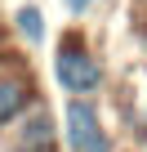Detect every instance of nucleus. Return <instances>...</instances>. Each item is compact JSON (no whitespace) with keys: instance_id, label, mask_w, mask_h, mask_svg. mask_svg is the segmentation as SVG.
<instances>
[{"instance_id":"f257e3e1","label":"nucleus","mask_w":147,"mask_h":152,"mask_svg":"<svg viewBox=\"0 0 147 152\" xmlns=\"http://www.w3.org/2000/svg\"><path fill=\"white\" fill-rule=\"evenodd\" d=\"M54 76H58V85L67 90V94H76V99H85V94H94L98 85H103V63L80 45V36L71 31L62 45H58V58H54Z\"/></svg>"},{"instance_id":"f03ea898","label":"nucleus","mask_w":147,"mask_h":152,"mask_svg":"<svg viewBox=\"0 0 147 152\" xmlns=\"http://www.w3.org/2000/svg\"><path fill=\"white\" fill-rule=\"evenodd\" d=\"M62 121H67V143H71V152H85V148H94V143L107 139V134H103V116H98V107H94L89 99H71Z\"/></svg>"},{"instance_id":"7ed1b4c3","label":"nucleus","mask_w":147,"mask_h":152,"mask_svg":"<svg viewBox=\"0 0 147 152\" xmlns=\"http://www.w3.org/2000/svg\"><path fill=\"white\" fill-rule=\"evenodd\" d=\"M22 152H49L54 148V121L45 112H36L31 121H22V134H18Z\"/></svg>"},{"instance_id":"20e7f679","label":"nucleus","mask_w":147,"mask_h":152,"mask_svg":"<svg viewBox=\"0 0 147 152\" xmlns=\"http://www.w3.org/2000/svg\"><path fill=\"white\" fill-rule=\"evenodd\" d=\"M22 103H27V85L22 81H0V125L14 121L22 112Z\"/></svg>"},{"instance_id":"39448f33","label":"nucleus","mask_w":147,"mask_h":152,"mask_svg":"<svg viewBox=\"0 0 147 152\" xmlns=\"http://www.w3.org/2000/svg\"><path fill=\"white\" fill-rule=\"evenodd\" d=\"M18 31H22L31 45H40V36H45V18H40L36 5H22V9H18Z\"/></svg>"},{"instance_id":"423d86ee","label":"nucleus","mask_w":147,"mask_h":152,"mask_svg":"<svg viewBox=\"0 0 147 152\" xmlns=\"http://www.w3.org/2000/svg\"><path fill=\"white\" fill-rule=\"evenodd\" d=\"M62 5H67V9H76V14H80V9H89V5H94V0H62Z\"/></svg>"},{"instance_id":"0eeeda50","label":"nucleus","mask_w":147,"mask_h":152,"mask_svg":"<svg viewBox=\"0 0 147 152\" xmlns=\"http://www.w3.org/2000/svg\"><path fill=\"white\" fill-rule=\"evenodd\" d=\"M85 152H112V143L103 139V143H94V148H85Z\"/></svg>"}]
</instances>
